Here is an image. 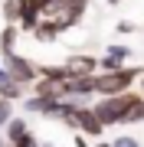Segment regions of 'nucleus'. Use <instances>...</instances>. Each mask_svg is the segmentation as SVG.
<instances>
[{"label": "nucleus", "instance_id": "dca6fc26", "mask_svg": "<svg viewBox=\"0 0 144 147\" xmlns=\"http://www.w3.org/2000/svg\"><path fill=\"white\" fill-rule=\"evenodd\" d=\"M75 147H89V141H85V137H79V141H75Z\"/></svg>", "mask_w": 144, "mask_h": 147}, {"label": "nucleus", "instance_id": "6ab92c4d", "mask_svg": "<svg viewBox=\"0 0 144 147\" xmlns=\"http://www.w3.org/2000/svg\"><path fill=\"white\" fill-rule=\"evenodd\" d=\"M0 65H3V62H0Z\"/></svg>", "mask_w": 144, "mask_h": 147}, {"label": "nucleus", "instance_id": "6e6552de", "mask_svg": "<svg viewBox=\"0 0 144 147\" xmlns=\"http://www.w3.org/2000/svg\"><path fill=\"white\" fill-rule=\"evenodd\" d=\"M0 98H7V101L23 98V85H20V82H13L10 75L3 72V65H0Z\"/></svg>", "mask_w": 144, "mask_h": 147}, {"label": "nucleus", "instance_id": "423d86ee", "mask_svg": "<svg viewBox=\"0 0 144 147\" xmlns=\"http://www.w3.org/2000/svg\"><path fill=\"white\" fill-rule=\"evenodd\" d=\"M95 69H98V59H92V56H72L66 62L69 75H95Z\"/></svg>", "mask_w": 144, "mask_h": 147}, {"label": "nucleus", "instance_id": "4468645a", "mask_svg": "<svg viewBox=\"0 0 144 147\" xmlns=\"http://www.w3.org/2000/svg\"><path fill=\"white\" fill-rule=\"evenodd\" d=\"M112 147H141L134 137H118V141H112Z\"/></svg>", "mask_w": 144, "mask_h": 147}, {"label": "nucleus", "instance_id": "9d476101", "mask_svg": "<svg viewBox=\"0 0 144 147\" xmlns=\"http://www.w3.org/2000/svg\"><path fill=\"white\" fill-rule=\"evenodd\" d=\"M3 127H7V141H10V144H13V141H20L23 134H30L26 121H23V118H16V115H10V121H7Z\"/></svg>", "mask_w": 144, "mask_h": 147}, {"label": "nucleus", "instance_id": "f257e3e1", "mask_svg": "<svg viewBox=\"0 0 144 147\" xmlns=\"http://www.w3.org/2000/svg\"><path fill=\"white\" fill-rule=\"evenodd\" d=\"M138 79V69L134 65H121V69H112V72H101V75H92V85H95V95H121L131 88V82Z\"/></svg>", "mask_w": 144, "mask_h": 147}, {"label": "nucleus", "instance_id": "ddd939ff", "mask_svg": "<svg viewBox=\"0 0 144 147\" xmlns=\"http://www.w3.org/2000/svg\"><path fill=\"white\" fill-rule=\"evenodd\" d=\"M10 115H13V101H7V98H0V127L10 121Z\"/></svg>", "mask_w": 144, "mask_h": 147}, {"label": "nucleus", "instance_id": "7ed1b4c3", "mask_svg": "<svg viewBox=\"0 0 144 147\" xmlns=\"http://www.w3.org/2000/svg\"><path fill=\"white\" fill-rule=\"evenodd\" d=\"M3 72L10 75L13 82H20V85H30V82H36L39 79V69L30 62V59H23L20 53H10L3 59Z\"/></svg>", "mask_w": 144, "mask_h": 147}, {"label": "nucleus", "instance_id": "f8f14e48", "mask_svg": "<svg viewBox=\"0 0 144 147\" xmlns=\"http://www.w3.org/2000/svg\"><path fill=\"white\" fill-rule=\"evenodd\" d=\"M20 10H23V0H3V10L0 13H3L7 23H16L20 20Z\"/></svg>", "mask_w": 144, "mask_h": 147}, {"label": "nucleus", "instance_id": "20e7f679", "mask_svg": "<svg viewBox=\"0 0 144 147\" xmlns=\"http://www.w3.org/2000/svg\"><path fill=\"white\" fill-rule=\"evenodd\" d=\"M72 127H79V131H85L89 137H98L101 131H105V124L95 118V111H92L89 105H79L75 108V115H72Z\"/></svg>", "mask_w": 144, "mask_h": 147}, {"label": "nucleus", "instance_id": "39448f33", "mask_svg": "<svg viewBox=\"0 0 144 147\" xmlns=\"http://www.w3.org/2000/svg\"><path fill=\"white\" fill-rule=\"evenodd\" d=\"M131 56L128 46H108V53L98 59V69H105V72H112V69H121V62Z\"/></svg>", "mask_w": 144, "mask_h": 147}, {"label": "nucleus", "instance_id": "f3484780", "mask_svg": "<svg viewBox=\"0 0 144 147\" xmlns=\"http://www.w3.org/2000/svg\"><path fill=\"white\" fill-rule=\"evenodd\" d=\"M108 3H121V0H108Z\"/></svg>", "mask_w": 144, "mask_h": 147}, {"label": "nucleus", "instance_id": "1a4fd4ad", "mask_svg": "<svg viewBox=\"0 0 144 147\" xmlns=\"http://www.w3.org/2000/svg\"><path fill=\"white\" fill-rule=\"evenodd\" d=\"M16 36H20V33H16L13 23H7V26L0 30V53H3V56L16 53Z\"/></svg>", "mask_w": 144, "mask_h": 147}, {"label": "nucleus", "instance_id": "a211bd4d", "mask_svg": "<svg viewBox=\"0 0 144 147\" xmlns=\"http://www.w3.org/2000/svg\"><path fill=\"white\" fill-rule=\"evenodd\" d=\"M141 88H144V79H141Z\"/></svg>", "mask_w": 144, "mask_h": 147}, {"label": "nucleus", "instance_id": "2eb2a0df", "mask_svg": "<svg viewBox=\"0 0 144 147\" xmlns=\"http://www.w3.org/2000/svg\"><path fill=\"white\" fill-rule=\"evenodd\" d=\"M134 30H138V26H134L131 20H121V23H118V33H134Z\"/></svg>", "mask_w": 144, "mask_h": 147}, {"label": "nucleus", "instance_id": "9b49d317", "mask_svg": "<svg viewBox=\"0 0 144 147\" xmlns=\"http://www.w3.org/2000/svg\"><path fill=\"white\" fill-rule=\"evenodd\" d=\"M138 121H144V98H141V95H138V98L131 101V108L124 111L121 124H138Z\"/></svg>", "mask_w": 144, "mask_h": 147}, {"label": "nucleus", "instance_id": "0eeeda50", "mask_svg": "<svg viewBox=\"0 0 144 147\" xmlns=\"http://www.w3.org/2000/svg\"><path fill=\"white\" fill-rule=\"evenodd\" d=\"M56 101H59V98H43V95H30V98L23 101V105H26V111H30V115H49V118H53Z\"/></svg>", "mask_w": 144, "mask_h": 147}, {"label": "nucleus", "instance_id": "f03ea898", "mask_svg": "<svg viewBox=\"0 0 144 147\" xmlns=\"http://www.w3.org/2000/svg\"><path fill=\"white\" fill-rule=\"evenodd\" d=\"M134 98H138V95H134V92H121V95H105V98H101L98 101V105L95 108H92V111H95V118L101 121V124H121V118H124V111H128L131 108V101Z\"/></svg>", "mask_w": 144, "mask_h": 147}]
</instances>
